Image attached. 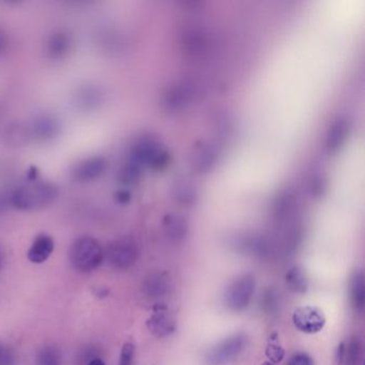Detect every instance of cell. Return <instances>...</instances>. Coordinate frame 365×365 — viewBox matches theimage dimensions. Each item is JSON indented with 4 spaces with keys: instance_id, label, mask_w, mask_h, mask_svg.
<instances>
[{
    "instance_id": "6da1fadb",
    "label": "cell",
    "mask_w": 365,
    "mask_h": 365,
    "mask_svg": "<svg viewBox=\"0 0 365 365\" xmlns=\"http://www.w3.org/2000/svg\"><path fill=\"white\" fill-rule=\"evenodd\" d=\"M59 190L48 181H34L10 191L12 208L23 211L41 210L56 202Z\"/></svg>"
},
{
    "instance_id": "7a4b0ae2",
    "label": "cell",
    "mask_w": 365,
    "mask_h": 365,
    "mask_svg": "<svg viewBox=\"0 0 365 365\" xmlns=\"http://www.w3.org/2000/svg\"><path fill=\"white\" fill-rule=\"evenodd\" d=\"M104 258L101 243L91 236L76 239L70 249V262L78 272L89 273L97 270Z\"/></svg>"
},
{
    "instance_id": "3957f363",
    "label": "cell",
    "mask_w": 365,
    "mask_h": 365,
    "mask_svg": "<svg viewBox=\"0 0 365 365\" xmlns=\"http://www.w3.org/2000/svg\"><path fill=\"white\" fill-rule=\"evenodd\" d=\"M168 159L170 155L162 146L161 142L150 134L138 138L130 153V161L134 162L142 168L145 166L164 168L168 163Z\"/></svg>"
},
{
    "instance_id": "277c9868",
    "label": "cell",
    "mask_w": 365,
    "mask_h": 365,
    "mask_svg": "<svg viewBox=\"0 0 365 365\" xmlns=\"http://www.w3.org/2000/svg\"><path fill=\"white\" fill-rule=\"evenodd\" d=\"M108 264L118 270L131 268L138 257V245L130 237H121L108 245L104 251Z\"/></svg>"
},
{
    "instance_id": "5b68a950",
    "label": "cell",
    "mask_w": 365,
    "mask_h": 365,
    "mask_svg": "<svg viewBox=\"0 0 365 365\" xmlns=\"http://www.w3.org/2000/svg\"><path fill=\"white\" fill-rule=\"evenodd\" d=\"M255 294V279L243 274L232 282L225 294V304L230 311L242 312L249 307Z\"/></svg>"
},
{
    "instance_id": "8992f818",
    "label": "cell",
    "mask_w": 365,
    "mask_h": 365,
    "mask_svg": "<svg viewBox=\"0 0 365 365\" xmlns=\"http://www.w3.org/2000/svg\"><path fill=\"white\" fill-rule=\"evenodd\" d=\"M247 336L242 333L232 335L209 350L205 365H226L236 359L247 346Z\"/></svg>"
},
{
    "instance_id": "52a82bcc",
    "label": "cell",
    "mask_w": 365,
    "mask_h": 365,
    "mask_svg": "<svg viewBox=\"0 0 365 365\" xmlns=\"http://www.w3.org/2000/svg\"><path fill=\"white\" fill-rule=\"evenodd\" d=\"M196 91L189 82H177L166 88L162 96V106L168 113L187 110L195 99Z\"/></svg>"
},
{
    "instance_id": "ba28073f",
    "label": "cell",
    "mask_w": 365,
    "mask_h": 365,
    "mask_svg": "<svg viewBox=\"0 0 365 365\" xmlns=\"http://www.w3.org/2000/svg\"><path fill=\"white\" fill-rule=\"evenodd\" d=\"M326 322L324 312L311 305L298 307L292 314V322L297 330L305 334L319 333L326 326Z\"/></svg>"
},
{
    "instance_id": "9c48e42d",
    "label": "cell",
    "mask_w": 365,
    "mask_h": 365,
    "mask_svg": "<svg viewBox=\"0 0 365 365\" xmlns=\"http://www.w3.org/2000/svg\"><path fill=\"white\" fill-rule=\"evenodd\" d=\"M29 125L31 138L40 143L51 142L61 132V120L51 113L37 115Z\"/></svg>"
},
{
    "instance_id": "30bf717a",
    "label": "cell",
    "mask_w": 365,
    "mask_h": 365,
    "mask_svg": "<svg viewBox=\"0 0 365 365\" xmlns=\"http://www.w3.org/2000/svg\"><path fill=\"white\" fill-rule=\"evenodd\" d=\"M219 160V151L217 146L210 142H198L191 151L192 168L198 174H208L217 165Z\"/></svg>"
},
{
    "instance_id": "8fae6325",
    "label": "cell",
    "mask_w": 365,
    "mask_h": 365,
    "mask_svg": "<svg viewBox=\"0 0 365 365\" xmlns=\"http://www.w3.org/2000/svg\"><path fill=\"white\" fill-rule=\"evenodd\" d=\"M108 168V163L106 158L93 155L76 164L72 170V177L78 182H91L101 178L106 174Z\"/></svg>"
},
{
    "instance_id": "7c38bea8",
    "label": "cell",
    "mask_w": 365,
    "mask_h": 365,
    "mask_svg": "<svg viewBox=\"0 0 365 365\" xmlns=\"http://www.w3.org/2000/svg\"><path fill=\"white\" fill-rule=\"evenodd\" d=\"M147 327L158 339H164L176 331L177 324L168 307L163 304H157L147 320Z\"/></svg>"
},
{
    "instance_id": "4fadbf2b",
    "label": "cell",
    "mask_w": 365,
    "mask_h": 365,
    "mask_svg": "<svg viewBox=\"0 0 365 365\" xmlns=\"http://www.w3.org/2000/svg\"><path fill=\"white\" fill-rule=\"evenodd\" d=\"M104 93L96 85L81 86L73 96V104L82 112L97 110L103 103Z\"/></svg>"
},
{
    "instance_id": "5bb4252c",
    "label": "cell",
    "mask_w": 365,
    "mask_h": 365,
    "mask_svg": "<svg viewBox=\"0 0 365 365\" xmlns=\"http://www.w3.org/2000/svg\"><path fill=\"white\" fill-rule=\"evenodd\" d=\"M362 343L356 336L341 341L335 352L336 365H362Z\"/></svg>"
},
{
    "instance_id": "9a60e30c",
    "label": "cell",
    "mask_w": 365,
    "mask_h": 365,
    "mask_svg": "<svg viewBox=\"0 0 365 365\" xmlns=\"http://www.w3.org/2000/svg\"><path fill=\"white\" fill-rule=\"evenodd\" d=\"M172 196L181 206L192 207L197 202L198 191L191 180L181 177L173 182Z\"/></svg>"
},
{
    "instance_id": "2e32d148",
    "label": "cell",
    "mask_w": 365,
    "mask_h": 365,
    "mask_svg": "<svg viewBox=\"0 0 365 365\" xmlns=\"http://www.w3.org/2000/svg\"><path fill=\"white\" fill-rule=\"evenodd\" d=\"M348 294L352 309L356 313H362L365 305L364 272L362 270H356L350 275Z\"/></svg>"
},
{
    "instance_id": "e0dca14e",
    "label": "cell",
    "mask_w": 365,
    "mask_h": 365,
    "mask_svg": "<svg viewBox=\"0 0 365 365\" xmlns=\"http://www.w3.org/2000/svg\"><path fill=\"white\" fill-rule=\"evenodd\" d=\"M73 46V40L69 33L55 31L46 42V52L52 59H63L67 56Z\"/></svg>"
},
{
    "instance_id": "ac0fdd59",
    "label": "cell",
    "mask_w": 365,
    "mask_h": 365,
    "mask_svg": "<svg viewBox=\"0 0 365 365\" xmlns=\"http://www.w3.org/2000/svg\"><path fill=\"white\" fill-rule=\"evenodd\" d=\"M55 243L52 237L41 234L34 240L27 256L33 264H43L52 255Z\"/></svg>"
},
{
    "instance_id": "d6986e66",
    "label": "cell",
    "mask_w": 365,
    "mask_h": 365,
    "mask_svg": "<svg viewBox=\"0 0 365 365\" xmlns=\"http://www.w3.org/2000/svg\"><path fill=\"white\" fill-rule=\"evenodd\" d=\"M164 230L168 238L173 241H182L189 234V223L185 217L177 213H170L164 217Z\"/></svg>"
},
{
    "instance_id": "ffe728a7",
    "label": "cell",
    "mask_w": 365,
    "mask_h": 365,
    "mask_svg": "<svg viewBox=\"0 0 365 365\" xmlns=\"http://www.w3.org/2000/svg\"><path fill=\"white\" fill-rule=\"evenodd\" d=\"M182 44L185 52L192 56H200L208 48V37L202 29H189L183 36Z\"/></svg>"
},
{
    "instance_id": "44dd1931",
    "label": "cell",
    "mask_w": 365,
    "mask_h": 365,
    "mask_svg": "<svg viewBox=\"0 0 365 365\" xmlns=\"http://www.w3.org/2000/svg\"><path fill=\"white\" fill-rule=\"evenodd\" d=\"M4 142L10 147H22L31 140L29 125L16 123L8 125L4 131Z\"/></svg>"
},
{
    "instance_id": "7402d4cb",
    "label": "cell",
    "mask_w": 365,
    "mask_h": 365,
    "mask_svg": "<svg viewBox=\"0 0 365 365\" xmlns=\"http://www.w3.org/2000/svg\"><path fill=\"white\" fill-rule=\"evenodd\" d=\"M348 123L345 119H337L329 128L326 136V146L330 153H336L347 138Z\"/></svg>"
},
{
    "instance_id": "603a6c76",
    "label": "cell",
    "mask_w": 365,
    "mask_h": 365,
    "mask_svg": "<svg viewBox=\"0 0 365 365\" xmlns=\"http://www.w3.org/2000/svg\"><path fill=\"white\" fill-rule=\"evenodd\" d=\"M170 277L166 273H153L145 281L144 289L151 298L163 297L170 289Z\"/></svg>"
},
{
    "instance_id": "cb8c5ba5",
    "label": "cell",
    "mask_w": 365,
    "mask_h": 365,
    "mask_svg": "<svg viewBox=\"0 0 365 365\" xmlns=\"http://www.w3.org/2000/svg\"><path fill=\"white\" fill-rule=\"evenodd\" d=\"M286 284L294 294H304L309 288V279L300 267H294L286 274Z\"/></svg>"
},
{
    "instance_id": "d4e9b609",
    "label": "cell",
    "mask_w": 365,
    "mask_h": 365,
    "mask_svg": "<svg viewBox=\"0 0 365 365\" xmlns=\"http://www.w3.org/2000/svg\"><path fill=\"white\" fill-rule=\"evenodd\" d=\"M296 194L292 190H283L274 200V212L279 217H284L294 210L296 205Z\"/></svg>"
},
{
    "instance_id": "484cf974",
    "label": "cell",
    "mask_w": 365,
    "mask_h": 365,
    "mask_svg": "<svg viewBox=\"0 0 365 365\" xmlns=\"http://www.w3.org/2000/svg\"><path fill=\"white\" fill-rule=\"evenodd\" d=\"M266 356L269 359V362L273 363V364L282 362L284 356H285V349L282 346L279 334L277 332L271 333L269 335L268 341H267Z\"/></svg>"
},
{
    "instance_id": "4316f807",
    "label": "cell",
    "mask_w": 365,
    "mask_h": 365,
    "mask_svg": "<svg viewBox=\"0 0 365 365\" xmlns=\"http://www.w3.org/2000/svg\"><path fill=\"white\" fill-rule=\"evenodd\" d=\"M37 365H61V352L56 346L42 347L36 356Z\"/></svg>"
},
{
    "instance_id": "83f0119b",
    "label": "cell",
    "mask_w": 365,
    "mask_h": 365,
    "mask_svg": "<svg viewBox=\"0 0 365 365\" xmlns=\"http://www.w3.org/2000/svg\"><path fill=\"white\" fill-rule=\"evenodd\" d=\"M143 168L132 161H128L119 172V180L125 185H133L140 180Z\"/></svg>"
},
{
    "instance_id": "f1b7e54d",
    "label": "cell",
    "mask_w": 365,
    "mask_h": 365,
    "mask_svg": "<svg viewBox=\"0 0 365 365\" xmlns=\"http://www.w3.org/2000/svg\"><path fill=\"white\" fill-rule=\"evenodd\" d=\"M327 189V180L322 175H315L312 177L311 182H309V191L312 195L316 198L322 197Z\"/></svg>"
},
{
    "instance_id": "f546056e",
    "label": "cell",
    "mask_w": 365,
    "mask_h": 365,
    "mask_svg": "<svg viewBox=\"0 0 365 365\" xmlns=\"http://www.w3.org/2000/svg\"><path fill=\"white\" fill-rule=\"evenodd\" d=\"M0 365H16V352L3 341H0Z\"/></svg>"
},
{
    "instance_id": "4dcf8cb0",
    "label": "cell",
    "mask_w": 365,
    "mask_h": 365,
    "mask_svg": "<svg viewBox=\"0 0 365 365\" xmlns=\"http://www.w3.org/2000/svg\"><path fill=\"white\" fill-rule=\"evenodd\" d=\"M134 356H135V347L133 344H125L121 350L119 365H134Z\"/></svg>"
},
{
    "instance_id": "1f68e13d",
    "label": "cell",
    "mask_w": 365,
    "mask_h": 365,
    "mask_svg": "<svg viewBox=\"0 0 365 365\" xmlns=\"http://www.w3.org/2000/svg\"><path fill=\"white\" fill-rule=\"evenodd\" d=\"M287 365H315V362L307 352H297L289 359Z\"/></svg>"
},
{
    "instance_id": "d6a6232c",
    "label": "cell",
    "mask_w": 365,
    "mask_h": 365,
    "mask_svg": "<svg viewBox=\"0 0 365 365\" xmlns=\"http://www.w3.org/2000/svg\"><path fill=\"white\" fill-rule=\"evenodd\" d=\"M11 207L10 191L0 192V215Z\"/></svg>"
},
{
    "instance_id": "836d02e7",
    "label": "cell",
    "mask_w": 365,
    "mask_h": 365,
    "mask_svg": "<svg viewBox=\"0 0 365 365\" xmlns=\"http://www.w3.org/2000/svg\"><path fill=\"white\" fill-rule=\"evenodd\" d=\"M8 46H9V40L7 35L0 29V57L7 52Z\"/></svg>"
},
{
    "instance_id": "e575fe53",
    "label": "cell",
    "mask_w": 365,
    "mask_h": 365,
    "mask_svg": "<svg viewBox=\"0 0 365 365\" xmlns=\"http://www.w3.org/2000/svg\"><path fill=\"white\" fill-rule=\"evenodd\" d=\"M116 198L119 200V202L125 204L130 200V194L127 191H120L117 193Z\"/></svg>"
},
{
    "instance_id": "d590c367",
    "label": "cell",
    "mask_w": 365,
    "mask_h": 365,
    "mask_svg": "<svg viewBox=\"0 0 365 365\" xmlns=\"http://www.w3.org/2000/svg\"><path fill=\"white\" fill-rule=\"evenodd\" d=\"M5 252H4L3 247H0V271L3 270L4 266H5Z\"/></svg>"
},
{
    "instance_id": "8d00e7d4",
    "label": "cell",
    "mask_w": 365,
    "mask_h": 365,
    "mask_svg": "<svg viewBox=\"0 0 365 365\" xmlns=\"http://www.w3.org/2000/svg\"><path fill=\"white\" fill-rule=\"evenodd\" d=\"M88 365H106V362L102 359L95 358L89 361Z\"/></svg>"
},
{
    "instance_id": "74e56055",
    "label": "cell",
    "mask_w": 365,
    "mask_h": 365,
    "mask_svg": "<svg viewBox=\"0 0 365 365\" xmlns=\"http://www.w3.org/2000/svg\"><path fill=\"white\" fill-rule=\"evenodd\" d=\"M262 365H274L273 363L269 362V361H266V362L262 363Z\"/></svg>"
}]
</instances>
